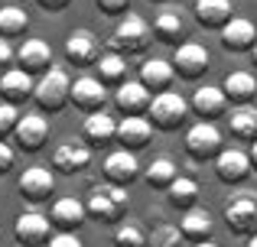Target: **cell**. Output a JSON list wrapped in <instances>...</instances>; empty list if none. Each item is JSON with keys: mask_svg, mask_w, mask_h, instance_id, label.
<instances>
[{"mask_svg": "<svg viewBox=\"0 0 257 247\" xmlns=\"http://www.w3.org/2000/svg\"><path fill=\"white\" fill-rule=\"evenodd\" d=\"M72 98V78L62 65H52L43 75H36V88H33V101L43 114H56L69 104Z\"/></svg>", "mask_w": 257, "mask_h": 247, "instance_id": "6da1fadb", "label": "cell"}, {"mask_svg": "<svg viewBox=\"0 0 257 247\" xmlns=\"http://www.w3.org/2000/svg\"><path fill=\"white\" fill-rule=\"evenodd\" d=\"M189 101L179 95V91H157V95L150 98V108H147V117H150V124L157 127V130H179L182 124L189 121Z\"/></svg>", "mask_w": 257, "mask_h": 247, "instance_id": "7a4b0ae2", "label": "cell"}, {"mask_svg": "<svg viewBox=\"0 0 257 247\" xmlns=\"http://www.w3.org/2000/svg\"><path fill=\"white\" fill-rule=\"evenodd\" d=\"M153 26L147 23L144 17H137V13H124V17L117 20V26H114V36H111V49L124 52V56H140V52H147V46L153 43Z\"/></svg>", "mask_w": 257, "mask_h": 247, "instance_id": "3957f363", "label": "cell"}, {"mask_svg": "<svg viewBox=\"0 0 257 247\" xmlns=\"http://www.w3.org/2000/svg\"><path fill=\"white\" fill-rule=\"evenodd\" d=\"M127 202H131V198H127L124 185L101 182V185H94V189L88 192L85 208H88V218H98V221H104V224H114L120 215H124Z\"/></svg>", "mask_w": 257, "mask_h": 247, "instance_id": "277c9868", "label": "cell"}, {"mask_svg": "<svg viewBox=\"0 0 257 247\" xmlns=\"http://www.w3.org/2000/svg\"><path fill=\"white\" fill-rule=\"evenodd\" d=\"M225 224L231 234L251 237L257 231V192H231L225 202Z\"/></svg>", "mask_w": 257, "mask_h": 247, "instance_id": "5b68a950", "label": "cell"}, {"mask_svg": "<svg viewBox=\"0 0 257 247\" xmlns=\"http://www.w3.org/2000/svg\"><path fill=\"white\" fill-rule=\"evenodd\" d=\"M182 143H186V153L195 163H208V159H215L221 153L225 140H221V130L215 127V121H199L186 130V140H182Z\"/></svg>", "mask_w": 257, "mask_h": 247, "instance_id": "8992f818", "label": "cell"}, {"mask_svg": "<svg viewBox=\"0 0 257 247\" xmlns=\"http://www.w3.org/2000/svg\"><path fill=\"white\" fill-rule=\"evenodd\" d=\"M212 163H215V176H218L225 185H241L254 172L251 153L241 150V146H221V153L212 159Z\"/></svg>", "mask_w": 257, "mask_h": 247, "instance_id": "52a82bcc", "label": "cell"}, {"mask_svg": "<svg viewBox=\"0 0 257 247\" xmlns=\"http://www.w3.org/2000/svg\"><path fill=\"white\" fill-rule=\"evenodd\" d=\"M17 189L30 205H43L56 192V172L49 166H26L17 179Z\"/></svg>", "mask_w": 257, "mask_h": 247, "instance_id": "ba28073f", "label": "cell"}, {"mask_svg": "<svg viewBox=\"0 0 257 247\" xmlns=\"http://www.w3.org/2000/svg\"><path fill=\"white\" fill-rule=\"evenodd\" d=\"M170 62H173V72L182 82H195V78H202L208 72L212 59H208V49L202 43H179Z\"/></svg>", "mask_w": 257, "mask_h": 247, "instance_id": "9c48e42d", "label": "cell"}, {"mask_svg": "<svg viewBox=\"0 0 257 247\" xmlns=\"http://www.w3.org/2000/svg\"><path fill=\"white\" fill-rule=\"evenodd\" d=\"M13 237L23 247H46L52 237V221L43 211H23L13 221Z\"/></svg>", "mask_w": 257, "mask_h": 247, "instance_id": "30bf717a", "label": "cell"}, {"mask_svg": "<svg viewBox=\"0 0 257 247\" xmlns=\"http://www.w3.org/2000/svg\"><path fill=\"white\" fill-rule=\"evenodd\" d=\"M72 108H78L82 114H94V111H104L107 104V85L98 75H82L72 82Z\"/></svg>", "mask_w": 257, "mask_h": 247, "instance_id": "8fae6325", "label": "cell"}, {"mask_svg": "<svg viewBox=\"0 0 257 247\" xmlns=\"http://www.w3.org/2000/svg\"><path fill=\"white\" fill-rule=\"evenodd\" d=\"M101 169H104V179L114 185H131L134 179L140 176V159L134 150H124V146H117V150H111L104 156V163H101Z\"/></svg>", "mask_w": 257, "mask_h": 247, "instance_id": "7c38bea8", "label": "cell"}, {"mask_svg": "<svg viewBox=\"0 0 257 247\" xmlns=\"http://www.w3.org/2000/svg\"><path fill=\"white\" fill-rule=\"evenodd\" d=\"M91 163V146L85 143V140H62V143H56V150H52V169L65 172V176H72V172H82L85 166Z\"/></svg>", "mask_w": 257, "mask_h": 247, "instance_id": "4fadbf2b", "label": "cell"}, {"mask_svg": "<svg viewBox=\"0 0 257 247\" xmlns=\"http://www.w3.org/2000/svg\"><path fill=\"white\" fill-rule=\"evenodd\" d=\"M13 140L23 153H39L49 140V121L46 114H20L17 130H13Z\"/></svg>", "mask_w": 257, "mask_h": 247, "instance_id": "5bb4252c", "label": "cell"}, {"mask_svg": "<svg viewBox=\"0 0 257 247\" xmlns=\"http://www.w3.org/2000/svg\"><path fill=\"white\" fill-rule=\"evenodd\" d=\"M62 52H65V59H69L72 65H78V69H88V65L98 62L101 46H98V39H94L91 30H72L69 36H65Z\"/></svg>", "mask_w": 257, "mask_h": 247, "instance_id": "9a60e30c", "label": "cell"}, {"mask_svg": "<svg viewBox=\"0 0 257 247\" xmlns=\"http://www.w3.org/2000/svg\"><path fill=\"white\" fill-rule=\"evenodd\" d=\"M153 137V124L147 114H124V121H117V143L124 146V150H134L140 153L147 143H150Z\"/></svg>", "mask_w": 257, "mask_h": 247, "instance_id": "2e32d148", "label": "cell"}, {"mask_svg": "<svg viewBox=\"0 0 257 247\" xmlns=\"http://www.w3.org/2000/svg\"><path fill=\"white\" fill-rule=\"evenodd\" d=\"M17 62L20 69H26L30 75H43L46 69H52V46L39 36H30L17 46Z\"/></svg>", "mask_w": 257, "mask_h": 247, "instance_id": "e0dca14e", "label": "cell"}, {"mask_svg": "<svg viewBox=\"0 0 257 247\" xmlns=\"http://www.w3.org/2000/svg\"><path fill=\"white\" fill-rule=\"evenodd\" d=\"M218 39L228 52H251V46L257 43V26L244 17H231L218 30Z\"/></svg>", "mask_w": 257, "mask_h": 247, "instance_id": "ac0fdd59", "label": "cell"}, {"mask_svg": "<svg viewBox=\"0 0 257 247\" xmlns=\"http://www.w3.org/2000/svg\"><path fill=\"white\" fill-rule=\"evenodd\" d=\"M85 218H88V208H85L82 198H75V195L56 198L52 208H49V221H52L56 231H78V224H82Z\"/></svg>", "mask_w": 257, "mask_h": 247, "instance_id": "d6986e66", "label": "cell"}, {"mask_svg": "<svg viewBox=\"0 0 257 247\" xmlns=\"http://www.w3.org/2000/svg\"><path fill=\"white\" fill-rule=\"evenodd\" d=\"M150 98L153 91L147 88L140 78H127V82L117 85V91H114V104H117V111H124V114H147V108H150Z\"/></svg>", "mask_w": 257, "mask_h": 247, "instance_id": "ffe728a7", "label": "cell"}, {"mask_svg": "<svg viewBox=\"0 0 257 247\" xmlns=\"http://www.w3.org/2000/svg\"><path fill=\"white\" fill-rule=\"evenodd\" d=\"M33 88H36V75H30L26 69H7L0 72V95L10 104H23L26 98H33Z\"/></svg>", "mask_w": 257, "mask_h": 247, "instance_id": "44dd1931", "label": "cell"}, {"mask_svg": "<svg viewBox=\"0 0 257 247\" xmlns=\"http://www.w3.org/2000/svg\"><path fill=\"white\" fill-rule=\"evenodd\" d=\"M179 231H182V237H186L189 244H199V241H208V237H212L215 221H212V215H208V208H202V205H192L189 211H182Z\"/></svg>", "mask_w": 257, "mask_h": 247, "instance_id": "7402d4cb", "label": "cell"}, {"mask_svg": "<svg viewBox=\"0 0 257 247\" xmlns=\"http://www.w3.org/2000/svg\"><path fill=\"white\" fill-rule=\"evenodd\" d=\"M225 104H228V98H225V91H221V85H202V88H195L189 108H192V114H199L202 121H215V117L225 111Z\"/></svg>", "mask_w": 257, "mask_h": 247, "instance_id": "603a6c76", "label": "cell"}, {"mask_svg": "<svg viewBox=\"0 0 257 247\" xmlns=\"http://www.w3.org/2000/svg\"><path fill=\"white\" fill-rule=\"evenodd\" d=\"M82 137H85V143L91 146V150L94 146H104V143H111V140L117 137V121H114L111 114H104V111H94V114L85 117Z\"/></svg>", "mask_w": 257, "mask_h": 247, "instance_id": "cb8c5ba5", "label": "cell"}, {"mask_svg": "<svg viewBox=\"0 0 257 247\" xmlns=\"http://www.w3.org/2000/svg\"><path fill=\"white\" fill-rule=\"evenodd\" d=\"M221 91L231 104H251L257 98V78L251 72H228L221 78Z\"/></svg>", "mask_w": 257, "mask_h": 247, "instance_id": "d4e9b609", "label": "cell"}, {"mask_svg": "<svg viewBox=\"0 0 257 247\" xmlns=\"http://www.w3.org/2000/svg\"><path fill=\"white\" fill-rule=\"evenodd\" d=\"M94 69H98V78L107 85V88H117L120 82H127V56L117 49H104L98 56V62H94Z\"/></svg>", "mask_w": 257, "mask_h": 247, "instance_id": "484cf974", "label": "cell"}, {"mask_svg": "<svg viewBox=\"0 0 257 247\" xmlns=\"http://www.w3.org/2000/svg\"><path fill=\"white\" fill-rule=\"evenodd\" d=\"M231 17V0H195V20L205 30H221Z\"/></svg>", "mask_w": 257, "mask_h": 247, "instance_id": "4316f807", "label": "cell"}, {"mask_svg": "<svg viewBox=\"0 0 257 247\" xmlns=\"http://www.w3.org/2000/svg\"><path fill=\"white\" fill-rule=\"evenodd\" d=\"M137 78L153 91V95H157V91L170 88V82L176 78V72H173V62H166V59H147V62L140 65V75Z\"/></svg>", "mask_w": 257, "mask_h": 247, "instance_id": "83f0119b", "label": "cell"}, {"mask_svg": "<svg viewBox=\"0 0 257 247\" xmlns=\"http://www.w3.org/2000/svg\"><path fill=\"white\" fill-rule=\"evenodd\" d=\"M199 182H195L192 176H176L173 182H170V189H166V198H170V205L173 208H179V211H189L192 205H199Z\"/></svg>", "mask_w": 257, "mask_h": 247, "instance_id": "f1b7e54d", "label": "cell"}, {"mask_svg": "<svg viewBox=\"0 0 257 247\" xmlns=\"http://www.w3.org/2000/svg\"><path fill=\"white\" fill-rule=\"evenodd\" d=\"M182 33H186V23H182L179 10H160L157 20H153V36L160 43H170V46H179L182 43Z\"/></svg>", "mask_w": 257, "mask_h": 247, "instance_id": "f546056e", "label": "cell"}, {"mask_svg": "<svg viewBox=\"0 0 257 247\" xmlns=\"http://www.w3.org/2000/svg\"><path fill=\"white\" fill-rule=\"evenodd\" d=\"M228 127H231V137L254 140L257 137V108L254 104H234L231 114H228Z\"/></svg>", "mask_w": 257, "mask_h": 247, "instance_id": "4dcf8cb0", "label": "cell"}, {"mask_svg": "<svg viewBox=\"0 0 257 247\" xmlns=\"http://www.w3.org/2000/svg\"><path fill=\"white\" fill-rule=\"evenodd\" d=\"M30 26V13L17 4H4L0 7V36L13 39V36H23V30Z\"/></svg>", "mask_w": 257, "mask_h": 247, "instance_id": "1f68e13d", "label": "cell"}, {"mask_svg": "<svg viewBox=\"0 0 257 247\" xmlns=\"http://www.w3.org/2000/svg\"><path fill=\"white\" fill-rule=\"evenodd\" d=\"M179 176V169H176V163L170 156H157L150 166H147V172H144V179H147V185L150 189H170V182Z\"/></svg>", "mask_w": 257, "mask_h": 247, "instance_id": "d6a6232c", "label": "cell"}, {"mask_svg": "<svg viewBox=\"0 0 257 247\" xmlns=\"http://www.w3.org/2000/svg\"><path fill=\"white\" fill-rule=\"evenodd\" d=\"M186 237H182L179 224H157V228L147 234V247H182Z\"/></svg>", "mask_w": 257, "mask_h": 247, "instance_id": "836d02e7", "label": "cell"}, {"mask_svg": "<svg viewBox=\"0 0 257 247\" xmlns=\"http://www.w3.org/2000/svg\"><path fill=\"white\" fill-rule=\"evenodd\" d=\"M114 244L117 247H147V231L137 221H120L114 228Z\"/></svg>", "mask_w": 257, "mask_h": 247, "instance_id": "e575fe53", "label": "cell"}, {"mask_svg": "<svg viewBox=\"0 0 257 247\" xmlns=\"http://www.w3.org/2000/svg\"><path fill=\"white\" fill-rule=\"evenodd\" d=\"M17 121H20V111H17V104H10V101H0V140L13 137V130H17Z\"/></svg>", "mask_w": 257, "mask_h": 247, "instance_id": "d590c367", "label": "cell"}, {"mask_svg": "<svg viewBox=\"0 0 257 247\" xmlns=\"http://www.w3.org/2000/svg\"><path fill=\"white\" fill-rule=\"evenodd\" d=\"M46 247H85V244L75 231H52V237H49Z\"/></svg>", "mask_w": 257, "mask_h": 247, "instance_id": "8d00e7d4", "label": "cell"}, {"mask_svg": "<svg viewBox=\"0 0 257 247\" xmlns=\"http://www.w3.org/2000/svg\"><path fill=\"white\" fill-rule=\"evenodd\" d=\"M94 4H98L101 13H107V17H117V13L131 10V0H94Z\"/></svg>", "mask_w": 257, "mask_h": 247, "instance_id": "74e56055", "label": "cell"}, {"mask_svg": "<svg viewBox=\"0 0 257 247\" xmlns=\"http://www.w3.org/2000/svg\"><path fill=\"white\" fill-rule=\"evenodd\" d=\"M13 59H17V49L10 46V39H4V36H0V72H7V69H10V62H13Z\"/></svg>", "mask_w": 257, "mask_h": 247, "instance_id": "f35d334b", "label": "cell"}, {"mask_svg": "<svg viewBox=\"0 0 257 247\" xmlns=\"http://www.w3.org/2000/svg\"><path fill=\"white\" fill-rule=\"evenodd\" d=\"M10 166H13V146L7 140H0V176H7Z\"/></svg>", "mask_w": 257, "mask_h": 247, "instance_id": "ab89813d", "label": "cell"}, {"mask_svg": "<svg viewBox=\"0 0 257 247\" xmlns=\"http://www.w3.org/2000/svg\"><path fill=\"white\" fill-rule=\"evenodd\" d=\"M43 10H49V13H59V10H65V7L72 4V0H36Z\"/></svg>", "mask_w": 257, "mask_h": 247, "instance_id": "60d3db41", "label": "cell"}, {"mask_svg": "<svg viewBox=\"0 0 257 247\" xmlns=\"http://www.w3.org/2000/svg\"><path fill=\"white\" fill-rule=\"evenodd\" d=\"M251 163H254V172H257V137H254V143H251Z\"/></svg>", "mask_w": 257, "mask_h": 247, "instance_id": "b9f144b4", "label": "cell"}, {"mask_svg": "<svg viewBox=\"0 0 257 247\" xmlns=\"http://www.w3.org/2000/svg\"><path fill=\"white\" fill-rule=\"evenodd\" d=\"M192 247H218V244H212V237H208V241H199V244H192Z\"/></svg>", "mask_w": 257, "mask_h": 247, "instance_id": "7bdbcfd3", "label": "cell"}, {"mask_svg": "<svg viewBox=\"0 0 257 247\" xmlns=\"http://www.w3.org/2000/svg\"><path fill=\"white\" fill-rule=\"evenodd\" d=\"M244 247H257V231H254L251 237H247V244H244Z\"/></svg>", "mask_w": 257, "mask_h": 247, "instance_id": "ee69618b", "label": "cell"}, {"mask_svg": "<svg viewBox=\"0 0 257 247\" xmlns=\"http://www.w3.org/2000/svg\"><path fill=\"white\" fill-rule=\"evenodd\" d=\"M251 56H254V65H257V43L251 46Z\"/></svg>", "mask_w": 257, "mask_h": 247, "instance_id": "f6af8a7d", "label": "cell"}, {"mask_svg": "<svg viewBox=\"0 0 257 247\" xmlns=\"http://www.w3.org/2000/svg\"><path fill=\"white\" fill-rule=\"evenodd\" d=\"M150 4H166V0H150Z\"/></svg>", "mask_w": 257, "mask_h": 247, "instance_id": "bcb514c9", "label": "cell"}]
</instances>
